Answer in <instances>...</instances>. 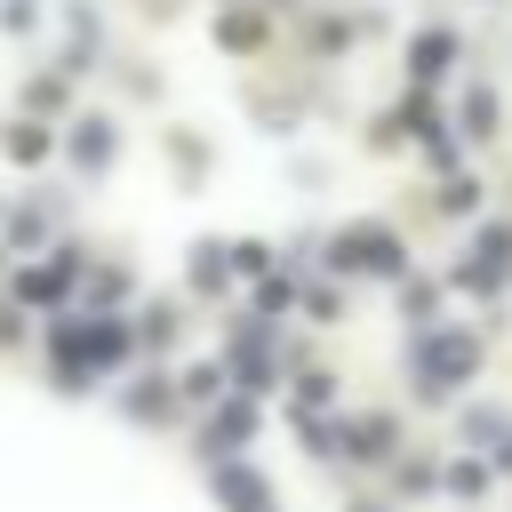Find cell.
<instances>
[]
</instances>
